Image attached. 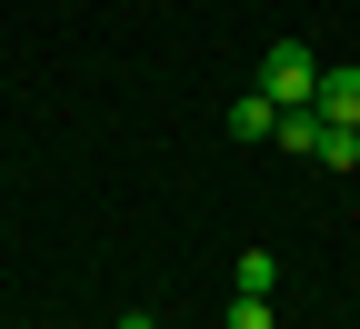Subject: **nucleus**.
I'll return each mask as SVG.
<instances>
[{
  "label": "nucleus",
  "mask_w": 360,
  "mask_h": 329,
  "mask_svg": "<svg viewBox=\"0 0 360 329\" xmlns=\"http://www.w3.org/2000/svg\"><path fill=\"white\" fill-rule=\"evenodd\" d=\"M260 90H270L281 110H300L310 90H321V60H310L300 40H270V51H260Z\"/></svg>",
  "instance_id": "1"
},
{
  "label": "nucleus",
  "mask_w": 360,
  "mask_h": 329,
  "mask_svg": "<svg viewBox=\"0 0 360 329\" xmlns=\"http://www.w3.org/2000/svg\"><path fill=\"white\" fill-rule=\"evenodd\" d=\"M310 110H321L330 130H360V70H321V90H310Z\"/></svg>",
  "instance_id": "2"
},
{
  "label": "nucleus",
  "mask_w": 360,
  "mask_h": 329,
  "mask_svg": "<svg viewBox=\"0 0 360 329\" xmlns=\"http://www.w3.org/2000/svg\"><path fill=\"white\" fill-rule=\"evenodd\" d=\"M270 140H281V150H310V160H321V140H330V120L310 110V100H300V110H281V130H270Z\"/></svg>",
  "instance_id": "3"
},
{
  "label": "nucleus",
  "mask_w": 360,
  "mask_h": 329,
  "mask_svg": "<svg viewBox=\"0 0 360 329\" xmlns=\"http://www.w3.org/2000/svg\"><path fill=\"white\" fill-rule=\"evenodd\" d=\"M270 130H281V100H270V90L231 100V140H270Z\"/></svg>",
  "instance_id": "4"
},
{
  "label": "nucleus",
  "mask_w": 360,
  "mask_h": 329,
  "mask_svg": "<svg viewBox=\"0 0 360 329\" xmlns=\"http://www.w3.org/2000/svg\"><path fill=\"white\" fill-rule=\"evenodd\" d=\"M231 279H240L250 300H270V279H281V260H270V250H240V269H231Z\"/></svg>",
  "instance_id": "5"
},
{
  "label": "nucleus",
  "mask_w": 360,
  "mask_h": 329,
  "mask_svg": "<svg viewBox=\"0 0 360 329\" xmlns=\"http://www.w3.org/2000/svg\"><path fill=\"white\" fill-rule=\"evenodd\" d=\"M220 329H281V319H270V300H250V290H240V300H231V319H220Z\"/></svg>",
  "instance_id": "6"
},
{
  "label": "nucleus",
  "mask_w": 360,
  "mask_h": 329,
  "mask_svg": "<svg viewBox=\"0 0 360 329\" xmlns=\"http://www.w3.org/2000/svg\"><path fill=\"white\" fill-rule=\"evenodd\" d=\"M321 160H330V170H360V130H330V140H321Z\"/></svg>",
  "instance_id": "7"
},
{
  "label": "nucleus",
  "mask_w": 360,
  "mask_h": 329,
  "mask_svg": "<svg viewBox=\"0 0 360 329\" xmlns=\"http://www.w3.org/2000/svg\"><path fill=\"white\" fill-rule=\"evenodd\" d=\"M110 329H160V319H150V309H130V319H110Z\"/></svg>",
  "instance_id": "8"
}]
</instances>
